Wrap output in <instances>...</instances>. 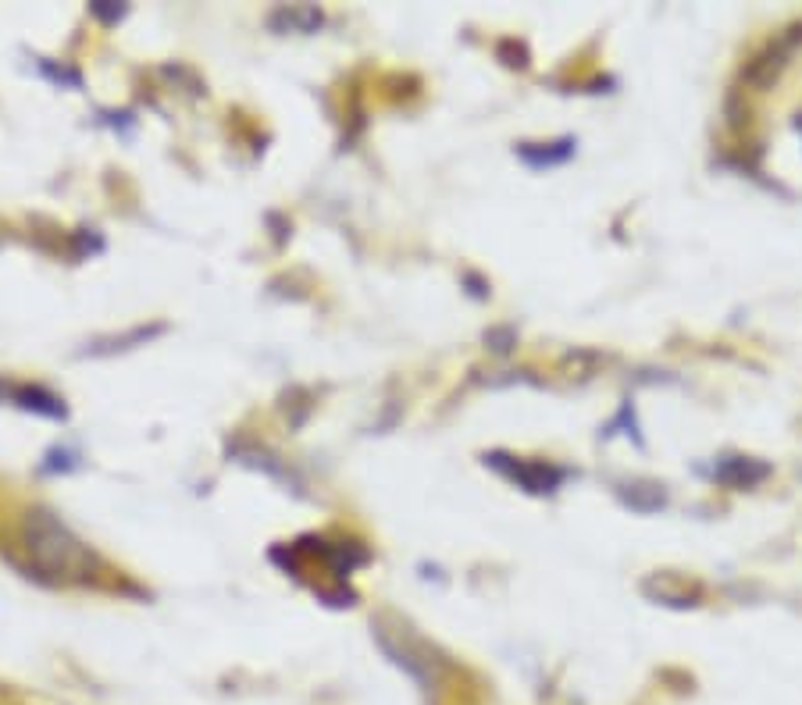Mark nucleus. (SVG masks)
Returning a JSON list of instances; mask_svg holds the SVG:
<instances>
[{
	"instance_id": "nucleus-1",
	"label": "nucleus",
	"mask_w": 802,
	"mask_h": 705,
	"mask_svg": "<svg viewBox=\"0 0 802 705\" xmlns=\"http://www.w3.org/2000/svg\"><path fill=\"white\" fill-rule=\"evenodd\" d=\"M25 549L33 556L36 570L58 581H86L97 570V556L90 545L72 535V527L50 510H33L22 524Z\"/></svg>"
},
{
	"instance_id": "nucleus-2",
	"label": "nucleus",
	"mask_w": 802,
	"mask_h": 705,
	"mask_svg": "<svg viewBox=\"0 0 802 705\" xmlns=\"http://www.w3.org/2000/svg\"><path fill=\"white\" fill-rule=\"evenodd\" d=\"M485 463H492L496 470H503L510 481H517L521 488H528V492H553V488L564 481V470L560 467H549V463H521V460H510V456L503 453H492L485 456Z\"/></svg>"
},
{
	"instance_id": "nucleus-3",
	"label": "nucleus",
	"mask_w": 802,
	"mask_h": 705,
	"mask_svg": "<svg viewBox=\"0 0 802 705\" xmlns=\"http://www.w3.org/2000/svg\"><path fill=\"white\" fill-rule=\"evenodd\" d=\"M4 399L15 403L18 410H29L36 417H47V421H65L68 406L58 392H50L47 385H8L4 389Z\"/></svg>"
},
{
	"instance_id": "nucleus-4",
	"label": "nucleus",
	"mask_w": 802,
	"mask_h": 705,
	"mask_svg": "<svg viewBox=\"0 0 802 705\" xmlns=\"http://www.w3.org/2000/svg\"><path fill=\"white\" fill-rule=\"evenodd\" d=\"M268 25L275 33H318L321 25H325V15L314 4H296V8L271 11Z\"/></svg>"
},
{
	"instance_id": "nucleus-5",
	"label": "nucleus",
	"mask_w": 802,
	"mask_h": 705,
	"mask_svg": "<svg viewBox=\"0 0 802 705\" xmlns=\"http://www.w3.org/2000/svg\"><path fill=\"white\" fill-rule=\"evenodd\" d=\"M164 335V325H143V328H132L125 335H111V339H97L90 346L82 349V357H107V353H122V349L132 346H147L150 339Z\"/></svg>"
},
{
	"instance_id": "nucleus-6",
	"label": "nucleus",
	"mask_w": 802,
	"mask_h": 705,
	"mask_svg": "<svg viewBox=\"0 0 802 705\" xmlns=\"http://www.w3.org/2000/svg\"><path fill=\"white\" fill-rule=\"evenodd\" d=\"M517 154L532 168H553V164H564L574 154V143L571 139H560V143H524Z\"/></svg>"
},
{
	"instance_id": "nucleus-7",
	"label": "nucleus",
	"mask_w": 802,
	"mask_h": 705,
	"mask_svg": "<svg viewBox=\"0 0 802 705\" xmlns=\"http://www.w3.org/2000/svg\"><path fill=\"white\" fill-rule=\"evenodd\" d=\"M229 453L236 456L239 463H246V467H257V470H264V474H271V478H282V481H289L293 474H289L286 467H282L279 460L271 453H264V449H254V446H243V442H236V446H229Z\"/></svg>"
},
{
	"instance_id": "nucleus-8",
	"label": "nucleus",
	"mask_w": 802,
	"mask_h": 705,
	"mask_svg": "<svg viewBox=\"0 0 802 705\" xmlns=\"http://www.w3.org/2000/svg\"><path fill=\"white\" fill-rule=\"evenodd\" d=\"M36 68L47 75L54 86H65V90H82V72L72 65H58V61H50V57H36Z\"/></svg>"
},
{
	"instance_id": "nucleus-9",
	"label": "nucleus",
	"mask_w": 802,
	"mask_h": 705,
	"mask_svg": "<svg viewBox=\"0 0 802 705\" xmlns=\"http://www.w3.org/2000/svg\"><path fill=\"white\" fill-rule=\"evenodd\" d=\"M79 467H82L79 453H72V449H65V446H54L43 456L40 474H72V470H79Z\"/></svg>"
},
{
	"instance_id": "nucleus-10",
	"label": "nucleus",
	"mask_w": 802,
	"mask_h": 705,
	"mask_svg": "<svg viewBox=\"0 0 802 705\" xmlns=\"http://www.w3.org/2000/svg\"><path fill=\"white\" fill-rule=\"evenodd\" d=\"M90 15L104 25H118L125 15H129V4H115V0H93L90 4Z\"/></svg>"
},
{
	"instance_id": "nucleus-11",
	"label": "nucleus",
	"mask_w": 802,
	"mask_h": 705,
	"mask_svg": "<svg viewBox=\"0 0 802 705\" xmlns=\"http://www.w3.org/2000/svg\"><path fill=\"white\" fill-rule=\"evenodd\" d=\"M104 250V239H100L97 228H79L75 232V257H90V253Z\"/></svg>"
},
{
	"instance_id": "nucleus-12",
	"label": "nucleus",
	"mask_w": 802,
	"mask_h": 705,
	"mask_svg": "<svg viewBox=\"0 0 802 705\" xmlns=\"http://www.w3.org/2000/svg\"><path fill=\"white\" fill-rule=\"evenodd\" d=\"M314 595H318V599H325L328 606H336V609L353 606V599H357V595H353L346 584H339V588H314Z\"/></svg>"
},
{
	"instance_id": "nucleus-13",
	"label": "nucleus",
	"mask_w": 802,
	"mask_h": 705,
	"mask_svg": "<svg viewBox=\"0 0 802 705\" xmlns=\"http://www.w3.org/2000/svg\"><path fill=\"white\" fill-rule=\"evenodd\" d=\"M104 118L100 122L111 125L115 132H122V136H132V129H136V118H132V111H100Z\"/></svg>"
}]
</instances>
